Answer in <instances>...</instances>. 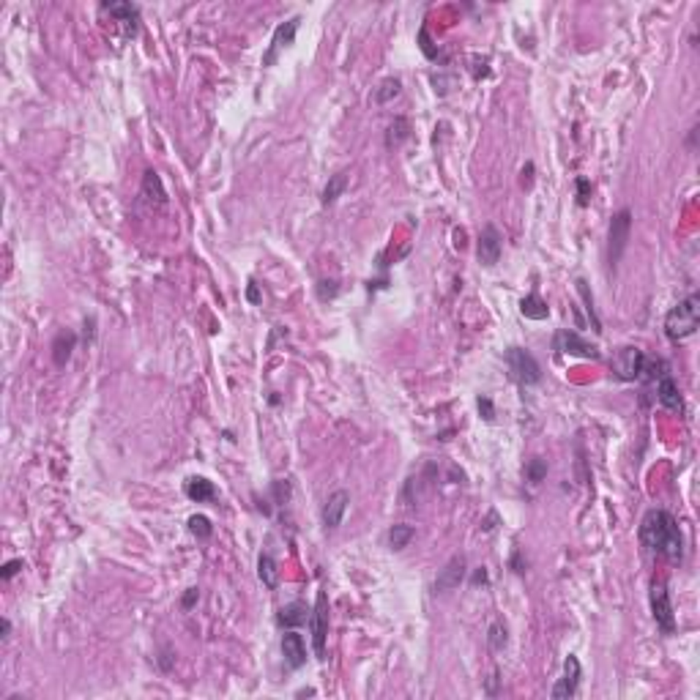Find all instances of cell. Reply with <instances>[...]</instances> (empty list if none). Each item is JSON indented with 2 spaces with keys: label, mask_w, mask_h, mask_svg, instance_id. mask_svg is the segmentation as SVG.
<instances>
[{
  "label": "cell",
  "mask_w": 700,
  "mask_h": 700,
  "mask_svg": "<svg viewBox=\"0 0 700 700\" xmlns=\"http://www.w3.org/2000/svg\"><path fill=\"white\" fill-rule=\"evenodd\" d=\"M637 536H640V545H643L646 553L660 555V558H667V561H681V555H684L681 528H678L676 517L670 512H664V509L646 512L643 520H640Z\"/></svg>",
  "instance_id": "1"
},
{
  "label": "cell",
  "mask_w": 700,
  "mask_h": 700,
  "mask_svg": "<svg viewBox=\"0 0 700 700\" xmlns=\"http://www.w3.org/2000/svg\"><path fill=\"white\" fill-rule=\"evenodd\" d=\"M700 326V295L692 293L687 295L684 301H678L667 315H664V334L667 339L678 342V339H687L692 334L698 332Z\"/></svg>",
  "instance_id": "2"
},
{
  "label": "cell",
  "mask_w": 700,
  "mask_h": 700,
  "mask_svg": "<svg viewBox=\"0 0 700 700\" xmlns=\"http://www.w3.org/2000/svg\"><path fill=\"white\" fill-rule=\"evenodd\" d=\"M629 230H632V211L621 208L613 219H610V233H607V263L616 271V265L621 263L624 252H627Z\"/></svg>",
  "instance_id": "3"
},
{
  "label": "cell",
  "mask_w": 700,
  "mask_h": 700,
  "mask_svg": "<svg viewBox=\"0 0 700 700\" xmlns=\"http://www.w3.org/2000/svg\"><path fill=\"white\" fill-rule=\"evenodd\" d=\"M648 599H651V616L657 621V627L662 635H673L676 632V613H673V605H670V593H667V586L664 580H651V591H648Z\"/></svg>",
  "instance_id": "4"
},
{
  "label": "cell",
  "mask_w": 700,
  "mask_h": 700,
  "mask_svg": "<svg viewBox=\"0 0 700 700\" xmlns=\"http://www.w3.org/2000/svg\"><path fill=\"white\" fill-rule=\"evenodd\" d=\"M309 627H312L315 657L323 662L326 660V637H329V596H326V591H320L318 599H315V607H312V616H309Z\"/></svg>",
  "instance_id": "5"
},
{
  "label": "cell",
  "mask_w": 700,
  "mask_h": 700,
  "mask_svg": "<svg viewBox=\"0 0 700 700\" xmlns=\"http://www.w3.org/2000/svg\"><path fill=\"white\" fill-rule=\"evenodd\" d=\"M506 364H509L512 378L520 380L522 386H534V383L542 380V367H539V361H536L525 348H509V350H506Z\"/></svg>",
  "instance_id": "6"
},
{
  "label": "cell",
  "mask_w": 700,
  "mask_h": 700,
  "mask_svg": "<svg viewBox=\"0 0 700 700\" xmlns=\"http://www.w3.org/2000/svg\"><path fill=\"white\" fill-rule=\"evenodd\" d=\"M553 345H555V350H561V353H566V356L591 359V361H596V359H599V348H596V345H591L589 339H583L580 334L572 332V329H561V332L555 334Z\"/></svg>",
  "instance_id": "7"
},
{
  "label": "cell",
  "mask_w": 700,
  "mask_h": 700,
  "mask_svg": "<svg viewBox=\"0 0 700 700\" xmlns=\"http://www.w3.org/2000/svg\"><path fill=\"white\" fill-rule=\"evenodd\" d=\"M643 364H646V353L640 348H635V345L616 350V356H613V372L621 380H640Z\"/></svg>",
  "instance_id": "8"
},
{
  "label": "cell",
  "mask_w": 700,
  "mask_h": 700,
  "mask_svg": "<svg viewBox=\"0 0 700 700\" xmlns=\"http://www.w3.org/2000/svg\"><path fill=\"white\" fill-rule=\"evenodd\" d=\"M298 25H301V17H290L288 22H282V25L274 31V36H271V47H268V49H265V55H263V66H274V63H277V58H279V52H282V49H288V47H293L295 33H298Z\"/></svg>",
  "instance_id": "9"
},
{
  "label": "cell",
  "mask_w": 700,
  "mask_h": 700,
  "mask_svg": "<svg viewBox=\"0 0 700 700\" xmlns=\"http://www.w3.org/2000/svg\"><path fill=\"white\" fill-rule=\"evenodd\" d=\"M580 676H583L580 660H577L575 654H569V657L563 660V673H561V678H558V684L553 687L550 695H553L555 700L575 698V695H577V687H580Z\"/></svg>",
  "instance_id": "10"
},
{
  "label": "cell",
  "mask_w": 700,
  "mask_h": 700,
  "mask_svg": "<svg viewBox=\"0 0 700 700\" xmlns=\"http://www.w3.org/2000/svg\"><path fill=\"white\" fill-rule=\"evenodd\" d=\"M501 252H504V238L501 233L492 227V224H484L479 233V247H476V255H479V263L492 268L498 260H501Z\"/></svg>",
  "instance_id": "11"
},
{
  "label": "cell",
  "mask_w": 700,
  "mask_h": 700,
  "mask_svg": "<svg viewBox=\"0 0 700 700\" xmlns=\"http://www.w3.org/2000/svg\"><path fill=\"white\" fill-rule=\"evenodd\" d=\"M465 572H468L465 555H451L446 561V566L438 572V577H435V593H446V591L457 589L465 580Z\"/></svg>",
  "instance_id": "12"
},
{
  "label": "cell",
  "mask_w": 700,
  "mask_h": 700,
  "mask_svg": "<svg viewBox=\"0 0 700 700\" xmlns=\"http://www.w3.org/2000/svg\"><path fill=\"white\" fill-rule=\"evenodd\" d=\"M348 506H350V492H348V490H336V492H332L329 501L323 504V512H320L323 528H326V531L339 528V525H342V517L348 512Z\"/></svg>",
  "instance_id": "13"
},
{
  "label": "cell",
  "mask_w": 700,
  "mask_h": 700,
  "mask_svg": "<svg viewBox=\"0 0 700 700\" xmlns=\"http://www.w3.org/2000/svg\"><path fill=\"white\" fill-rule=\"evenodd\" d=\"M657 400L662 403L667 410H673V413H684V400H681V391H678V383L670 378V375H662L660 380H657Z\"/></svg>",
  "instance_id": "14"
},
{
  "label": "cell",
  "mask_w": 700,
  "mask_h": 700,
  "mask_svg": "<svg viewBox=\"0 0 700 700\" xmlns=\"http://www.w3.org/2000/svg\"><path fill=\"white\" fill-rule=\"evenodd\" d=\"M282 657H285V662L290 664L293 670H298L301 664L306 662V643L293 629L288 635H282Z\"/></svg>",
  "instance_id": "15"
},
{
  "label": "cell",
  "mask_w": 700,
  "mask_h": 700,
  "mask_svg": "<svg viewBox=\"0 0 700 700\" xmlns=\"http://www.w3.org/2000/svg\"><path fill=\"white\" fill-rule=\"evenodd\" d=\"M140 194L146 197L150 205H164V203H167V192H164V186H162V178H159V173H156V170H146Z\"/></svg>",
  "instance_id": "16"
},
{
  "label": "cell",
  "mask_w": 700,
  "mask_h": 700,
  "mask_svg": "<svg viewBox=\"0 0 700 700\" xmlns=\"http://www.w3.org/2000/svg\"><path fill=\"white\" fill-rule=\"evenodd\" d=\"M186 495L192 498V501H197V504H205V501H214V495H217V487H214V481H208L205 476H192V479L186 481Z\"/></svg>",
  "instance_id": "17"
},
{
  "label": "cell",
  "mask_w": 700,
  "mask_h": 700,
  "mask_svg": "<svg viewBox=\"0 0 700 700\" xmlns=\"http://www.w3.org/2000/svg\"><path fill=\"white\" fill-rule=\"evenodd\" d=\"M74 345H77V334L61 332L55 336V342H52V361H55L58 367H66V361L72 359Z\"/></svg>",
  "instance_id": "18"
},
{
  "label": "cell",
  "mask_w": 700,
  "mask_h": 700,
  "mask_svg": "<svg viewBox=\"0 0 700 700\" xmlns=\"http://www.w3.org/2000/svg\"><path fill=\"white\" fill-rule=\"evenodd\" d=\"M309 610H306V605L304 602H293V605H288V607H282L279 610V616H277V621L282 624V627H301V624H306L309 621Z\"/></svg>",
  "instance_id": "19"
},
{
  "label": "cell",
  "mask_w": 700,
  "mask_h": 700,
  "mask_svg": "<svg viewBox=\"0 0 700 700\" xmlns=\"http://www.w3.org/2000/svg\"><path fill=\"white\" fill-rule=\"evenodd\" d=\"M104 11H110L112 17H118L120 22H126L132 28V33L137 31V22H140V8L134 3H104L102 6Z\"/></svg>",
  "instance_id": "20"
},
{
  "label": "cell",
  "mask_w": 700,
  "mask_h": 700,
  "mask_svg": "<svg viewBox=\"0 0 700 700\" xmlns=\"http://www.w3.org/2000/svg\"><path fill=\"white\" fill-rule=\"evenodd\" d=\"M258 577H260V583H263L268 591H274L277 586H279V566H277V561H274L268 553H260Z\"/></svg>",
  "instance_id": "21"
},
{
  "label": "cell",
  "mask_w": 700,
  "mask_h": 700,
  "mask_svg": "<svg viewBox=\"0 0 700 700\" xmlns=\"http://www.w3.org/2000/svg\"><path fill=\"white\" fill-rule=\"evenodd\" d=\"M400 93H403V82H400L397 77H386V79H383V82H380V85L375 88V93H372V102L383 107V104H391V102H394V99H397Z\"/></svg>",
  "instance_id": "22"
},
{
  "label": "cell",
  "mask_w": 700,
  "mask_h": 700,
  "mask_svg": "<svg viewBox=\"0 0 700 700\" xmlns=\"http://www.w3.org/2000/svg\"><path fill=\"white\" fill-rule=\"evenodd\" d=\"M520 312H522L528 320H547L550 306H547V301H542L536 293H531L520 301Z\"/></svg>",
  "instance_id": "23"
},
{
  "label": "cell",
  "mask_w": 700,
  "mask_h": 700,
  "mask_svg": "<svg viewBox=\"0 0 700 700\" xmlns=\"http://www.w3.org/2000/svg\"><path fill=\"white\" fill-rule=\"evenodd\" d=\"M345 186H348V173H345V170H339L336 176H332V178H329V184L323 186L320 203H323V205H334V203H336V200L342 197Z\"/></svg>",
  "instance_id": "24"
},
{
  "label": "cell",
  "mask_w": 700,
  "mask_h": 700,
  "mask_svg": "<svg viewBox=\"0 0 700 700\" xmlns=\"http://www.w3.org/2000/svg\"><path fill=\"white\" fill-rule=\"evenodd\" d=\"M407 137H410V120L400 115V118H394V123L386 129V146L389 148L403 146Z\"/></svg>",
  "instance_id": "25"
},
{
  "label": "cell",
  "mask_w": 700,
  "mask_h": 700,
  "mask_svg": "<svg viewBox=\"0 0 700 700\" xmlns=\"http://www.w3.org/2000/svg\"><path fill=\"white\" fill-rule=\"evenodd\" d=\"M413 536H416L413 525H405V522L391 525V528H389V547H391V550H405Z\"/></svg>",
  "instance_id": "26"
},
{
  "label": "cell",
  "mask_w": 700,
  "mask_h": 700,
  "mask_svg": "<svg viewBox=\"0 0 700 700\" xmlns=\"http://www.w3.org/2000/svg\"><path fill=\"white\" fill-rule=\"evenodd\" d=\"M487 646L492 651H504L509 646V627L504 621H492L490 629H487Z\"/></svg>",
  "instance_id": "27"
},
{
  "label": "cell",
  "mask_w": 700,
  "mask_h": 700,
  "mask_svg": "<svg viewBox=\"0 0 700 700\" xmlns=\"http://www.w3.org/2000/svg\"><path fill=\"white\" fill-rule=\"evenodd\" d=\"M575 285H577V293H580L583 304H586V315H589V320H591V329L599 334L602 332V323H599V315H596V309H593V295H591V290H589V282H586V279H577Z\"/></svg>",
  "instance_id": "28"
},
{
  "label": "cell",
  "mask_w": 700,
  "mask_h": 700,
  "mask_svg": "<svg viewBox=\"0 0 700 700\" xmlns=\"http://www.w3.org/2000/svg\"><path fill=\"white\" fill-rule=\"evenodd\" d=\"M662 375H667V364H664L662 359H646L643 372H640V378H643L646 383H654V380H660Z\"/></svg>",
  "instance_id": "29"
},
{
  "label": "cell",
  "mask_w": 700,
  "mask_h": 700,
  "mask_svg": "<svg viewBox=\"0 0 700 700\" xmlns=\"http://www.w3.org/2000/svg\"><path fill=\"white\" fill-rule=\"evenodd\" d=\"M189 531L197 536V539H208L214 534V525L205 515H192L189 517Z\"/></svg>",
  "instance_id": "30"
},
{
  "label": "cell",
  "mask_w": 700,
  "mask_h": 700,
  "mask_svg": "<svg viewBox=\"0 0 700 700\" xmlns=\"http://www.w3.org/2000/svg\"><path fill=\"white\" fill-rule=\"evenodd\" d=\"M525 476H528V481H534V484L545 481V476H547V460H545V457H534V460L525 465Z\"/></svg>",
  "instance_id": "31"
},
{
  "label": "cell",
  "mask_w": 700,
  "mask_h": 700,
  "mask_svg": "<svg viewBox=\"0 0 700 700\" xmlns=\"http://www.w3.org/2000/svg\"><path fill=\"white\" fill-rule=\"evenodd\" d=\"M339 295V282L336 279H320L318 282V298L320 301H332Z\"/></svg>",
  "instance_id": "32"
},
{
  "label": "cell",
  "mask_w": 700,
  "mask_h": 700,
  "mask_svg": "<svg viewBox=\"0 0 700 700\" xmlns=\"http://www.w3.org/2000/svg\"><path fill=\"white\" fill-rule=\"evenodd\" d=\"M577 186V205H589L591 203V192H593V186H591L589 178H577L575 181Z\"/></svg>",
  "instance_id": "33"
},
{
  "label": "cell",
  "mask_w": 700,
  "mask_h": 700,
  "mask_svg": "<svg viewBox=\"0 0 700 700\" xmlns=\"http://www.w3.org/2000/svg\"><path fill=\"white\" fill-rule=\"evenodd\" d=\"M20 569H22V561H20V558H14V561L3 563V569H0V577H3V580H11V577H14V575H17Z\"/></svg>",
  "instance_id": "34"
},
{
  "label": "cell",
  "mask_w": 700,
  "mask_h": 700,
  "mask_svg": "<svg viewBox=\"0 0 700 700\" xmlns=\"http://www.w3.org/2000/svg\"><path fill=\"white\" fill-rule=\"evenodd\" d=\"M479 413L484 416V421H495V407L490 403V397H479Z\"/></svg>",
  "instance_id": "35"
},
{
  "label": "cell",
  "mask_w": 700,
  "mask_h": 700,
  "mask_svg": "<svg viewBox=\"0 0 700 700\" xmlns=\"http://www.w3.org/2000/svg\"><path fill=\"white\" fill-rule=\"evenodd\" d=\"M419 41H421V49H424V55H427V58H438V52H435V49L430 47V36H427V28H421V31H419Z\"/></svg>",
  "instance_id": "36"
},
{
  "label": "cell",
  "mask_w": 700,
  "mask_h": 700,
  "mask_svg": "<svg viewBox=\"0 0 700 700\" xmlns=\"http://www.w3.org/2000/svg\"><path fill=\"white\" fill-rule=\"evenodd\" d=\"M197 599H200V589H189L184 593V599H181V607H184V610H192Z\"/></svg>",
  "instance_id": "37"
},
{
  "label": "cell",
  "mask_w": 700,
  "mask_h": 700,
  "mask_svg": "<svg viewBox=\"0 0 700 700\" xmlns=\"http://www.w3.org/2000/svg\"><path fill=\"white\" fill-rule=\"evenodd\" d=\"M173 660H176V657H173V651L164 646V648H162V654H159V664H162V670H173Z\"/></svg>",
  "instance_id": "38"
},
{
  "label": "cell",
  "mask_w": 700,
  "mask_h": 700,
  "mask_svg": "<svg viewBox=\"0 0 700 700\" xmlns=\"http://www.w3.org/2000/svg\"><path fill=\"white\" fill-rule=\"evenodd\" d=\"M247 298L252 301V304H260V290L255 282H249V288H247Z\"/></svg>",
  "instance_id": "39"
},
{
  "label": "cell",
  "mask_w": 700,
  "mask_h": 700,
  "mask_svg": "<svg viewBox=\"0 0 700 700\" xmlns=\"http://www.w3.org/2000/svg\"><path fill=\"white\" fill-rule=\"evenodd\" d=\"M531 176H534V164L528 162V164L522 167V186H531Z\"/></svg>",
  "instance_id": "40"
},
{
  "label": "cell",
  "mask_w": 700,
  "mask_h": 700,
  "mask_svg": "<svg viewBox=\"0 0 700 700\" xmlns=\"http://www.w3.org/2000/svg\"><path fill=\"white\" fill-rule=\"evenodd\" d=\"M495 520H498V515H495V512H490V515H487V520H484V525H481V528H484V531H492V528H495V525H492Z\"/></svg>",
  "instance_id": "41"
},
{
  "label": "cell",
  "mask_w": 700,
  "mask_h": 700,
  "mask_svg": "<svg viewBox=\"0 0 700 700\" xmlns=\"http://www.w3.org/2000/svg\"><path fill=\"white\" fill-rule=\"evenodd\" d=\"M0 632H3V640H8V635H11V621L8 619L0 621Z\"/></svg>",
  "instance_id": "42"
},
{
  "label": "cell",
  "mask_w": 700,
  "mask_h": 700,
  "mask_svg": "<svg viewBox=\"0 0 700 700\" xmlns=\"http://www.w3.org/2000/svg\"><path fill=\"white\" fill-rule=\"evenodd\" d=\"M495 681H498V670H492V676H490V684H487V692H490V695L495 692Z\"/></svg>",
  "instance_id": "43"
},
{
  "label": "cell",
  "mask_w": 700,
  "mask_h": 700,
  "mask_svg": "<svg viewBox=\"0 0 700 700\" xmlns=\"http://www.w3.org/2000/svg\"><path fill=\"white\" fill-rule=\"evenodd\" d=\"M474 583H476V586H479V583H487V572H484V569H479V572L474 575Z\"/></svg>",
  "instance_id": "44"
}]
</instances>
